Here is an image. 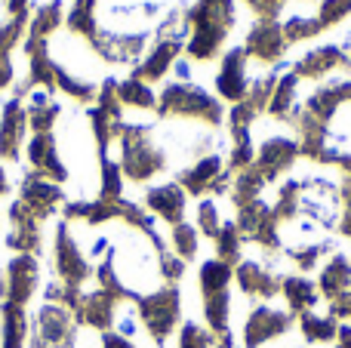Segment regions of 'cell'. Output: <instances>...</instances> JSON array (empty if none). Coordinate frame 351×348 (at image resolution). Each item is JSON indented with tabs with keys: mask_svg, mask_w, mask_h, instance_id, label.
<instances>
[{
	"mask_svg": "<svg viewBox=\"0 0 351 348\" xmlns=\"http://www.w3.org/2000/svg\"><path fill=\"white\" fill-rule=\"evenodd\" d=\"M160 114H179V117H191V121H206V123L222 121V108L204 90H197L191 84L167 86L164 96H160Z\"/></svg>",
	"mask_w": 351,
	"mask_h": 348,
	"instance_id": "cell-1",
	"label": "cell"
},
{
	"mask_svg": "<svg viewBox=\"0 0 351 348\" xmlns=\"http://www.w3.org/2000/svg\"><path fill=\"white\" fill-rule=\"evenodd\" d=\"M176 318H179V293L173 287L158 290L142 299V321L154 333V339H164L176 327Z\"/></svg>",
	"mask_w": 351,
	"mask_h": 348,
	"instance_id": "cell-2",
	"label": "cell"
},
{
	"mask_svg": "<svg viewBox=\"0 0 351 348\" xmlns=\"http://www.w3.org/2000/svg\"><path fill=\"white\" fill-rule=\"evenodd\" d=\"M287 47H290V43H287V37H284V28H280L274 18H259V22L253 25V31H250L243 53H247L250 59L274 62L284 55Z\"/></svg>",
	"mask_w": 351,
	"mask_h": 348,
	"instance_id": "cell-3",
	"label": "cell"
},
{
	"mask_svg": "<svg viewBox=\"0 0 351 348\" xmlns=\"http://www.w3.org/2000/svg\"><path fill=\"white\" fill-rule=\"evenodd\" d=\"M287 330H290V314L262 306L247 318L243 339H247V348H262L265 343H271L274 336H280V333H287Z\"/></svg>",
	"mask_w": 351,
	"mask_h": 348,
	"instance_id": "cell-4",
	"label": "cell"
},
{
	"mask_svg": "<svg viewBox=\"0 0 351 348\" xmlns=\"http://www.w3.org/2000/svg\"><path fill=\"white\" fill-rule=\"evenodd\" d=\"M34 284H37V262L31 256H19V259H12L10 269H6L0 293L6 296V302L22 306V302H28V296L34 293Z\"/></svg>",
	"mask_w": 351,
	"mask_h": 348,
	"instance_id": "cell-5",
	"label": "cell"
},
{
	"mask_svg": "<svg viewBox=\"0 0 351 348\" xmlns=\"http://www.w3.org/2000/svg\"><path fill=\"white\" fill-rule=\"evenodd\" d=\"M25 127H28V114L22 111V105L12 99L3 108V117H0V158L16 160L19 148H22L25 139Z\"/></svg>",
	"mask_w": 351,
	"mask_h": 348,
	"instance_id": "cell-6",
	"label": "cell"
},
{
	"mask_svg": "<svg viewBox=\"0 0 351 348\" xmlns=\"http://www.w3.org/2000/svg\"><path fill=\"white\" fill-rule=\"evenodd\" d=\"M243 65H247V53L243 49L225 53L216 84H219V92L225 99H231V102H243L247 99V71H243Z\"/></svg>",
	"mask_w": 351,
	"mask_h": 348,
	"instance_id": "cell-7",
	"label": "cell"
},
{
	"mask_svg": "<svg viewBox=\"0 0 351 348\" xmlns=\"http://www.w3.org/2000/svg\"><path fill=\"white\" fill-rule=\"evenodd\" d=\"M296 154H299V142L284 139V136H274V139H268L265 145H262L259 166H256V170H259L268 182V179H274L280 170H287V166L296 160Z\"/></svg>",
	"mask_w": 351,
	"mask_h": 348,
	"instance_id": "cell-8",
	"label": "cell"
},
{
	"mask_svg": "<svg viewBox=\"0 0 351 348\" xmlns=\"http://www.w3.org/2000/svg\"><path fill=\"white\" fill-rule=\"evenodd\" d=\"M179 49H182L179 37H160V40L154 43L152 55H148V59L142 62L139 68H136V80H160L173 68Z\"/></svg>",
	"mask_w": 351,
	"mask_h": 348,
	"instance_id": "cell-9",
	"label": "cell"
},
{
	"mask_svg": "<svg viewBox=\"0 0 351 348\" xmlns=\"http://www.w3.org/2000/svg\"><path fill=\"white\" fill-rule=\"evenodd\" d=\"M148 207L158 216H164L167 222L176 228L182 225V213H185V191L179 185H160V188L148 191Z\"/></svg>",
	"mask_w": 351,
	"mask_h": 348,
	"instance_id": "cell-10",
	"label": "cell"
},
{
	"mask_svg": "<svg viewBox=\"0 0 351 348\" xmlns=\"http://www.w3.org/2000/svg\"><path fill=\"white\" fill-rule=\"evenodd\" d=\"M237 281H241L243 293L256 296V299H268V296L278 293V281H274V275H268L259 262H241V269H237Z\"/></svg>",
	"mask_w": 351,
	"mask_h": 348,
	"instance_id": "cell-11",
	"label": "cell"
},
{
	"mask_svg": "<svg viewBox=\"0 0 351 348\" xmlns=\"http://www.w3.org/2000/svg\"><path fill=\"white\" fill-rule=\"evenodd\" d=\"M346 59V53H342L339 47H324V49H315V53H308L302 62L296 65V77H308V80H317L324 77V74H330L336 65H342Z\"/></svg>",
	"mask_w": 351,
	"mask_h": 348,
	"instance_id": "cell-12",
	"label": "cell"
},
{
	"mask_svg": "<svg viewBox=\"0 0 351 348\" xmlns=\"http://www.w3.org/2000/svg\"><path fill=\"white\" fill-rule=\"evenodd\" d=\"M351 287V262L346 256H333V262L324 269L321 275V290L324 296H330V299H336V296L348 293Z\"/></svg>",
	"mask_w": 351,
	"mask_h": 348,
	"instance_id": "cell-13",
	"label": "cell"
},
{
	"mask_svg": "<svg viewBox=\"0 0 351 348\" xmlns=\"http://www.w3.org/2000/svg\"><path fill=\"white\" fill-rule=\"evenodd\" d=\"M68 28H71L74 37H90V40H96V31H99L96 0H74L71 16H68Z\"/></svg>",
	"mask_w": 351,
	"mask_h": 348,
	"instance_id": "cell-14",
	"label": "cell"
},
{
	"mask_svg": "<svg viewBox=\"0 0 351 348\" xmlns=\"http://www.w3.org/2000/svg\"><path fill=\"white\" fill-rule=\"evenodd\" d=\"M117 99H121V105H127V108H152L154 105L152 86H145L142 80H136V77L117 84Z\"/></svg>",
	"mask_w": 351,
	"mask_h": 348,
	"instance_id": "cell-15",
	"label": "cell"
},
{
	"mask_svg": "<svg viewBox=\"0 0 351 348\" xmlns=\"http://www.w3.org/2000/svg\"><path fill=\"white\" fill-rule=\"evenodd\" d=\"M228 277H231L228 262H222V259H213V262H204V269H200V290H204L206 296L222 293L225 284H228Z\"/></svg>",
	"mask_w": 351,
	"mask_h": 348,
	"instance_id": "cell-16",
	"label": "cell"
},
{
	"mask_svg": "<svg viewBox=\"0 0 351 348\" xmlns=\"http://www.w3.org/2000/svg\"><path fill=\"white\" fill-rule=\"evenodd\" d=\"M284 293H287V299H290V306L296 308V312H308V308L317 302L315 287H311L308 281H302V277H287Z\"/></svg>",
	"mask_w": 351,
	"mask_h": 348,
	"instance_id": "cell-17",
	"label": "cell"
},
{
	"mask_svg": "<svg viewBox=\"0 0 351 348\" xmlns=\"http://www.w3.org/2000/svg\"><path fill=\"white\" fill-rule=\"evenodd\" d=\"M59 0H53V3L40 6L34 16V22H31V37H37V40H47V34H53L56 25L62 22V10H59Z\"/></svg>",
	"mask_w": 351,
	"mask_h": 348,
	"instance_id": "cell-18",
	"label": "cell"
},
{
	"mask_svg": "<svg viewBox=\"0 0 351 348\" xmlns=\"http://www.w3.org/2000/svg\"><path fill=\"white\" fill-rule=\"evenodd\" d=\"M302 333L308 343H327L336 336L333 318H315V314H302Z\"/></svg>",
	"mask_w": 351,
	"mask_h": 348,
	"instance_id": "cell-19",
	"label": "cell"
},
{
	"mask_svg": "<svg viewBox=\"0 0 351 348\" xmlns=\"http://www.w3.org/2000/svg\"><path fill=\"white\" fill-rule=\"evenodd\" d=\"M315 34H321V22H317V16H315V18H308V16H293L290 22L284 25L287 43H293V40H308V37H315Z\"/></svg>",
	"mask_w": 351,
	"mask_h": 348,
	"instance_id": "cell-20",
	"label": "cell"
},
{
	"mask_svg": "<svg viewBox=\"0 0 351 348\" xmlns=\"http://www.w3.org/2000/svg\"><path fill=\"white\" fill-rule=\"evenodd\" d=\"M348 12H351V0H324L321 12H317V22H321V28H330L339 18H346Z\"/></svg>",
	"mask_w": 351,
	"mask_h": 348,
	"instance_id": "cell-21",
	"label": "cell"
},
{
	"mask_svg": "<svg viewBox=\"0 0 351 348\" xmlns=\"http://www.w3.org/2000/svg\"><path fill=\"white\" fill-rule=\"evenodd\" d=\"M173 244H176V253H179L182 259H191L194 247H197V234H194V228H188V225H176L173 228Z\"/></svg>",
	"mask_w": 351,
	"mask_h": 348,
	"instance_id": "cell-22",
	"label": "cell"
},
{
	"mask_svg": "<svg viewBox=\"0 0 351 348\" xmlns=\"http://www.w3.org/2000/svg\"><path fill=\"white\" fill-rule=\"evenodd\" d=\"M197 222H200V232L204 234H210V238H216L219 234V210H216V203L213 201H204L197 207Z\"/></svg>",
	"mask_w": 351,
	"mask_h": 348,
	"instance_id": "cell-23",
	"label": "cell"
},
{
	"mask_svg": "<svg viewBox=\"0 0 351 348\" xmlns=\"http://www.w3.org/2000/svg\"><path fill=\"white\" fill-rule=\"evenodd\" d=\"M179 348H210V336L197 324H188L179 336Z\"/></svg>",
	"mask_w": 351,
	"mask_h": 348,
	"instance_id": "cell-24",
	"label": "cell"
},
{
	"mask_svg": "<svg viewBox=\"0 0 351 348\" xmlns=\"http://www.w3.org/2000/svg\"><path fill=\"white\" fill-rule=\"evenodd\" d=\"M247 3L259 12V18H274L280 10H284L287 0H247Z\"/></svg>",
	"mask_w": 351,
	"mask_h": 348,
	"instance_id": "cell-25",
	"label": "cell"
},
{
	"mask_svg": "<svg viewBox=\"0 0 351 348\" xmlns=\"http://www.w3.org/2000/svg\"><path fill=\"white\" fill-rule=\"evenodd\" d=\"M6 188H10V185H6V176H3V170H0V195H6Z\"/></svg>",
	"mask_w": 351,
	"mask_h": 348,
	"instance_id": "cell-26",
	"label": "cell"
}]
</instances>
